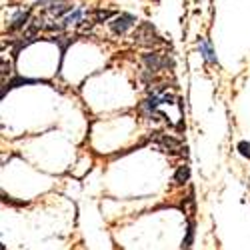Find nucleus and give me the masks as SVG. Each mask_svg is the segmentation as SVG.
I'll return each instance as SVG.
<instances>
[{
  "label": "nucleus",
  "instance_id": "nucleus-1",
  "mask_svg": "<svg viewBox=\"0 0 250 250\" xmlns=\"http://www.w3.org/2000/svg\"><path fill=\"white\" fill-rule=\"evenodd\" d=\"M132 38H134V42H136V44L146 46V48H154V46L164 44V40L156 34L154 26H152V24H148V22L138 24V26H136V30H134V34H132Z\"/></svg>",
  "mask_w": 250,
  "mask_h": 250
},
{
  "label": "nucleus",
  "instance_id": "nucleus-10",
  "mask_svg": "<svg viewBox=\"0 0 250 250\" xmlns=\"http://www.w3.org/2000/svg\"><path fill=\"white\" fill-rule=\"evenodd\" d=\"M50 2H66V0H40V4H50Z\"/></svg>",
  "mask_w": 250,
  "mask_h": 250
},
{
  "label": "nucleus",
  "instance_id": "nucleus-6",
  "mask_svg": "<svg viewBox=\"0 0 250 250\" xmlns=\"http://www.w3.org/2000/svg\"><path fill=\"white\" fill-rule=\"evenodd\" d=\"M198 48H200L202 58L208 62V64H216V56H214L210 44H208V40H200V42H198Z\"/></svg>",
  "mask_w": 250,
  "mask_h": 250
},
{
  "label": "nucleus",
  "instance_id": "nucleus-2",
  "mask_svg": "<svg viewBox=\"0 0 250 250\" xmlns=\"http://www.w3.org/2000/svg\"><path fill=\"white\" fill-rule=\"evenodd\" d=\"M154 144L162 150V152H166V154H170V156H178V154H182V150H186V148H182V142L178 140V138H174V136H170V134H156L154 136Z\"/></svg>",
  "mask_w": 250,
  "mask_h": 250
},
{
  "label": "nucleus",
  "instance_id": "nucleus-8",
  "mask_svg": "<svg viewBox=\"0 0 250 250\" xmlns=\"http://www.w3.org/2000/svg\"><path fill=\"white\" fill-rule=\"evenodd\" d=\"M236 148H238V152H240L244 158H248V160H250V142H248V140H240Z\"/></svg>",
  "mask_w": 250,
  "mask_h": 250
},
{
  "label": "nucleus",
  "instance_id": "nucleus-3",
  "mask_svg": "<svg viewBox=\"0 0 250 250\" xmlns=\"http://www.w3.org/2000/svg\"><path fill=\"white\" fill-rule=\"evenodd\" d=\"M144 64H146V70H148V74H158V72H162V70H166L170 66V58L168 56H164V54H144Z\"/></svg>",
  "mask_w": 250,
  "mask_h": 250
},
{
  "label": "nucleus",
  "instance_id": "nucleus-4",
  "mask_svg": "<svg viewBox=\"0 0 250 250\" xmlns=\"http://www.w3.org/2000/svg\"><path fill=\"white\" fill-rule=\"evenodd\" d=\"M134 24H136V18H134L132 14H126V12H124V14H118L108 26H110V32H112V34L122 36V34H126Z\"/></svg>",
  "mask_w": 250,
  "mask_h": 250
},
{
  "label": "nucleus",
  "instance_id": "nucleus-9",
  "mask_svg": "<svg viewBox=\"0 0 250 250\" xmlns=\"http://www.w3.org/2000/svg\"><path fill=\"white\" fill-rule=\"evenodd\" d=\"M192 236H194V230H192V224H190V226H188V232H186V240L182 242V246H184V248H190Z\"/></svg>",
  "mask_w": 250,
  "mask_h": 250
},
{
  "label": "nucleus",
  "instance_id": "nucleus-5",
  "mask_svg": "<svg viewBox=\"0 0 250 250\" xmlns=\"http://www.w3.org/2000/svg\"><path fill=\"white\" fill-rule=\"evenodd\" d=\"M28 16H30V10H18L14 14V18L10 20V30H20V28H24L26 22H28Z\"/></svg>",
  "mask_w": 250,
  "mask_h": 250
},
{
  "label": "nucleus",
  "instance_id": "nucleus-7",
  "mask_svg": "<svg viewBox=\"0 0 250 250\" xmlns=\"http://www.w3.org/2000/svg\"><path fill=\"white\" fill-rule=\"evenodd\" d=\"M188 178H190V168H188V166H186V164L178 166V170L174 174V182L176 184H184V182H188Z\"/></svg>",
  "mask_w": 250,
  "mask_h": 250
}]
</instances>
